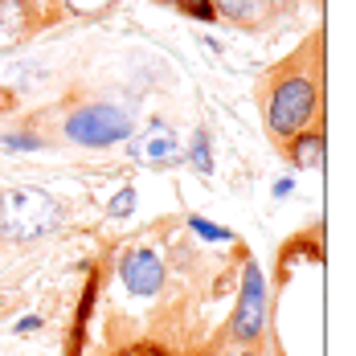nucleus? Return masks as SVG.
Segmentation results:
<instances>
[{
    "mask_svg": "<svg viewBox=\"0 0 356 356\" xmlns=\"http://www.w3.org/2000/svg\"><path fill=\"white\" fill-rule=\"evenodd\" d=\"M258 107L266 136L275 143L307 131L323 107V33H312L291 58L275 62V70L258 82Z\"/></svg>",
    "mask_w": 356,
    "mask_h": 356,
    "instance_id": "nucleus-1",
    "label": "nucleus"
},
{
    "mask_svg": "<svg viewBox=\"0 0 356 356\" xmlns=\"http://www.w3.org/2000/svg\"><path fill=\"white\" fill-rule=\"evenodd\" d=\"M62 225V205L54 193L21 184V188H4L0 193V234L13 242H33L45 238L49 229Z\"/></svg>",
    "mask_w": 356,
    "mask_h": 356,
    "instance_id": "nucleus-2",
    "label": "nucleus"
},
{
    "mask_svg": "<svg viewBox=\"0 0 356 356\" xmlns=\"http://www.w3.org/2000/svg\"><path fill=\"white\" fill-rule=\"evenodd\" d=\"M242 295H238V307H234V320H229V340L242 344V348H254L270 323V295H266V279L258 270V262L242 254Z\"/></svg>",
    "mask_w": 356,
    "mask_h": 356,
    "instance_id": "nucleus-3",
    "label": "nucleus"
},
{
    "mask_svg": "<svg viewBox=\"0 0 356 356\" xmlns=\"http://www.w3.org/2000/svg\"><path fill=\"white\" fill-rule=\"evenodd\" d=\"M66 136L82 147H111L131 136V119H127V111L111 107V103H90L66 119Z\"/></svg>",
    "mask_w": 356,
    "mask_h": 356,
    "instance_id": "nucleus-4",
    "label": "nucleus"
},
{
    "mask_svg": "<svg viewBox=\"0 0 356 356\" xmlns=\"http://www.w3.org/2000/svg\"><path fill=\"white\" fill-rule=\"evenodd\" d=\"M119 275H123V283L131 295H156L160 286H164V262H160V254L156 250H131L127 258H123V266H119Z\"/></svg>",
    "mask_w": 356,
    "mask_h": 356,
    "instance_id": "nucleus-5",
    "label": "nucleus"
},
{
    "mask_svg": "<svg viewBox=\"0 0 356 356\" xmlns=\"http://www.w3.org/2000/svg\"><path fill=\"white\" fill-rule=\"evenodd\" d=\"M213 17L242 29H266L275 21V0H213Z\"/></svg>",
    "mask_w": 356,
    "mask_h": 356,
    "instance_id": "nucleus-6",
    "label": "nucleus"
},
{
    "mask_svg": "<svg viewBox=\"0 0 356 356\" xmlns=\"http://www.w3.org/2000/svg\"><path fill=\"white\" fill-rule=\"evenodd\" d=\"M323 156H327V136H323L320 123H312L307 131H299L295 140H286V160L299 168V172H316V168H323Z\"/></svg>",
    "mask_w": 356,
    "mask_h": 356,
    "instance_id": "nucleus-7",
    "label": "nucleus"
},
{
    "mask_svg": "<svg viewBox=\"0 0 356 356\" xmlns=\"http://www.w3.org/2000/svg\"><path fill=\"white\" fill-rule=\"evenodd\" d=\"M33 29V17H29V4L25 0H0V49L25 41Z\"/></svg>",
    "mask_w": 356,
    "mask_h": 356,
    "instance_id": "nucleus-8",
    "label": "nucleus"
},
{
    "mask_svg": "<svg viewBox=\"0 0 356 356\" xmlns=\"http://www.w3.org/2000/svg\"><path fill=\"white\" fill-rule=\"evenodd\" d=\"M188 160H193V168H197L201 177H209V172H213V143H209L205 131H197V143H193Z\"/></svg>",
    "mask_w": 356,
    "mask_h": 356,
    "instance_id": "nucleus-9",
    "label": "nucleus"
},
{
    "mask_svg": "<svg viewBox=\"0 0 356 356\" xmlns=\"http://www.w3.org/2000/svg\"><path fill=\"white\" fill-rule=\"evenodd\" d=\"M164 4H172V8L197 17V21H213V0H164Z\"/></svg>",
    "mask_w": 356,
    "mask_h": 356,
    "instance_id": "nucleus-10",
    "label": "nucleus"
},
{
    "mask_svg": "<svg viewBox=\"0 0 356 356\" xmlns=\"http://www.w3.org/2000/svg\"><path fill=\"white\" fill-rule=\"evenodd\" d=\"M66 4H70V13H78V17H103L119 0H66Z\"/></svg>",
    "mask_w": 356,
    "mask_h": 356,
    "instance_id": "nucleus-11",
    "label": "nucleus"
},
{
    "mask_svg": "<svg viewBox=\"0 0 356 356\" xmlns=\"http://www.w3.org/2000/svg\"><path fill=\"white\" fill-rule=\"evenodd\" d=\"M131 209H136V188L127 184V188H119V197L107 205L111 217H131Z\"/></svg>",
    "mask_w": 356,
    "mask_h": 356,
    "instance_id": "nucleus-12",
    "label": "nucleus"
},
{
    "mask_svg": "<svg viewBox=\"0 0 356 356\" xmlns=\"http://www.w3.org/2000/svg\"><path fill=\"white\" fill-rule=\"evenodd\" d=\"M147 156H152V160H160V156H180L177 136H160V140H152L147 143Z\"/></svg>",
    "mask_w": 356,
    "mask_h": 356,
    "instance_id": "nucleus-13",
    "label": "nucleus"
},
{
    "mask_svg": "<svg viewBox=\"0 0 356 356\" xmlns=\"http://www.w3.org/2000/svg\"><path fill=\"white\" fill-rule=\"evenodd\" d=\"M193 225H197V229H201L205 238H225V229H217V225H209V221H201V217H197Z\"/></svg>",
    "mask_w": 356,
    "mask_h": 356,
    "instance_id": "nucleus-14",
    "label": "nucleus"
},
{
    "mask_svg": "<svg viewBox=\"0 0 356 356\" xmlns=\"http://www.w3.org/2000/svg\"><path fill=\"white\" fill-rule=\"evenodd\" d=\"M238 356H258V353H254V348H242V353H238Z\"/></svg>",
    "mask_w": 356,
    "mask_h": 356,
    "instance_id": "nucleus-15",
    "label": "nucleus"
}]
</instances>
